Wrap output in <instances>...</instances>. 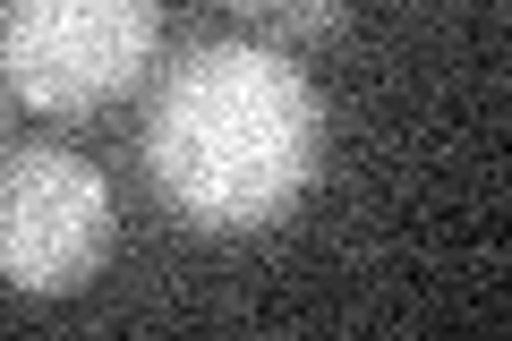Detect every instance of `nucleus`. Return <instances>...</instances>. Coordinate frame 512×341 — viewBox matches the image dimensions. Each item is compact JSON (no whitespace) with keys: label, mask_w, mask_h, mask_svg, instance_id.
Segmentation results:
<instances>
[{"label":"nucleus","mask_w":512,"mask_h":341,"mask_svg":"<svg viewBox=\"0 0 512 341\" xmlns=\"http://www.w3.org/2000/svg\"><path fill=\"white\" fill-rule=\"evenodd\" d=\"M325 171V94L274 43H197L146 103V180L188 231H265Z\"/></svg>","instance_id":"1"},{"label":"nucleus","mask_w":512,"mask_h":341,"mask_svg":"<svg viewBox=\"0 0 512 341\" xmlns=\"http://www.w3.org/2000/svg\"><path fill=\"white\" fill-rule=\"evenodd\" d=\"M120 239L111 180L69 145H9L0 154V282L26 299H69L103 273Z\"/></svg>","instance_id":"3"},{"label":"nucleus","mask_w":512,"mask_h":341,"mask_svg":"<svg viewBox=\"0 0 512 341\" xmlns=\"http://www.w3.org/2000/svg\"><path fill=\"white\" fill-rule=\"evenodd\" d=\"M163 0H0V86L26 111L86 120L146 86Z\"/></svg>","instance_id":"2"},{"label":"nucleus","mask_w":512,"mask_h":341,"mask_svg":"<svg viewBox=\"0 0 512 341\" xmlns=\"http://www.w3.org/2000/svg\"><path fill=\"white\" fill-rule=\"evenodd\" d=\"M0 137H9V86H0Z\"/></svg>","instance_id":"5"},{"label":"nucleus","mask_w":512,"mask_h":341,"mask_svg":"<svg viewBox=\"0 0 512 341\" xmlns=\"http://www.w3.org/2000/svg\"><path fill=\"white\" fill-rule=\"evenodd\" d=\"M231 9L274 43H333L350 26V0H231Z\"/></svg>","instance_id":"4"}]
</instances>
